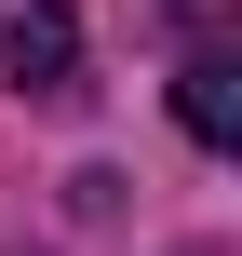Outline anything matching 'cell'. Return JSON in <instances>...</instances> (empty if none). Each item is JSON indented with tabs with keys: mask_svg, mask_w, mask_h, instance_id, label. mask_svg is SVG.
Instances as JSON below:
<instances>
[{
	"mask_svg": "<svg viewBox=\"0 0 242 256\" xmlns=\"http://www.w3.org/2000/svg\"><path fill=\"white\" fill-rule=\"evenodd\" d=\"M67 68H81V14H67V0H27V14L0 27V81H13V94H67Z\"/></svg>",
	"mask_w": 242,
	"mask_h": 256,
	"instance_id": "6da1fadb",
	"label": "cell"
},
{
	"mask_svg": "<svg viewBox=\"0 0 242 256\" xmlns=\"http://www.w3.org/2000/svg\"><path fill=\"white\" fill-rule=\"evenodd\" d=\"M175 122H189L202 148H229V135H242V54H216V40H202V54L175 68Z\"/></svg>",
	"mask_w": 242,
	"mask_h": 256,
	"instance_id": "7a4b0ae2",
	"label": "cell"
}]
</instances>
